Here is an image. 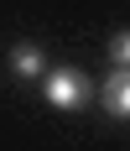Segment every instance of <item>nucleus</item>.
I'll list each match as a JSON object with an SVG mask.
<instances>
[{
	"label": "nucleus",
	"mask_w": 130,
	"mask_h": 151,
	"mask_svg": "<svg viewBox=\"0 0 130 151\" xmlns=\"http://www.w3.org/2000/svg\"><path fill=\"white\" fill-rule=\"evenodd\" d=\"M42 94H47V104H52V109H78L88 89H83V78L73 73V68H52V73L42 78Z\"/></svg>",
	"instance_id": "1"
},
{
	"label": "nucleus",
	"mask_w": 130,
	"mask_h": 151,
	"mask_svg": "<svg viewBox=\"0 0 130 151\" xmlns=\"http://www.w3.org/2000/svg\"><path fill=\"white\" fill-rule=\"evenodd\" d=\"M104 109L115 120H130V68H115L104 78Z\"/></svg>",
	"instance_id": "2"
},
{
	"label": "nucleus",
	"mask_w": 130,
	"mask_h": 151,
	"mask_svg": "<svg viewBox=\"0 0 130 151\" xmlns=\"http://www.w3.org/2000/svg\"><path fill=\"white\" fill-rule=\"evenodd\" d=\"M11 73H16V78H42V52H37L31 42H21V47L11 52Z\"/></svg>",
	"instance_id": "3"
},
{
	"label": "nucleus",
	"mask_w": 130,
	"mask_h": 151,
	"mask_svg": "<svg viewBox=\"0 0 130 151\" xmlns=\"http://www.w3.org/2000/svg\"><path fill=\"white\" fill-rule=\"evenodd\" d=\"M109 52H115L120 68H130V31H125V37H115V47H109Z\"/></svg>",
	"instance_id": "4"
}]
</instances>
